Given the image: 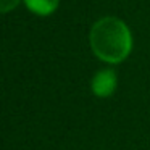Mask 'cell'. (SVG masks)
Segmentation results:
<instances>
[{
  "label": "cell",
  "mask_w": 150,
  "mask_h": 150,
  "mask_svg": "<svg viewBox=\"0 0 150 150\" xmlns=\"http://www.w3.org/2000/svg\"><path fill=\"white\" fill-rule=\"evenodd\" d=\"M91 47L100 60L120 63L129 55L132 47L131 31L120 18L105 16L92 26Z\"/></svg>",
  "instance_id": "obj_1"
},
{
  "label": "cell",
  "mask_w": 150,
  "mask_h": 150,
  "mask_svg": "<svg viewBox=\"0 0 150 150\" xmlns=\"http://www.w3.org/2000/svg\"><path fill=\"white\" fill-rule=\"evenodd\" d=\"M116 89V74L113 69H102L92 79V92L97 97H110Z\"/></svg>",
  "instance_id": "obj_2"
},
{
  "label": "cell",
  "mask_w": 150,
  "mask_h": 150,
  "mask_svg": "<svg viewBox=\"0 0 150 150\" xmlns=\"http://www.w3.org/2000/svg\"><path fill=\"white\" fill-rule=\"evenodd\" d=\"M24 2H26L28 8L31 11H34L37 15H42V16L50 15L58 7V0H24Z\"/></svg>",
  "instance_id": "obj_3"
},
{
  "label": "cell",
  "mask_w": 150,
  "mask_h": 150,
  "mask_svg": "<svg viewBox=\"0 0 150 150\" xmlns=\"http://www.w3.org/2000/svg\"><path fill=\"white\" fill-rule=\"evenodd\" d=\"M20 0H0V13H7V11L13 10L18 5Z\"/></svg>",
  "instance_id": "obj_4"
}]
</instances>
